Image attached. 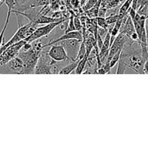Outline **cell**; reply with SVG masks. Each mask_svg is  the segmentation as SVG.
I'll list each match as a JSON object with an SVG mask.
<instances>
[{
	"mask_svg": "<svg viewBox=\"0 0 148 149\" xmlns=\"http://www.w3.org/2000/svg\"><path fill=\"white\" fill-rule=\"evenodd\" d=\"M41 52L35 50L33 47L28 50L20 49L17 57L23 61L24 64V74H34L35 66Z\"/></svg>",
	"mask_w": 148,
	"mask_h": 149,
	"instance_id": "obj_1",
	"label": "cell"
},
{
	"mask_svg": "<svg viewBox=\"0 0 148 149\" xmlns=\"http://www.w3.org/2000/svg\"><path fill=\"white\" fill-rule=\"evenodd\" d=\"M56 61L52 60L49 57L48 52L42 51L38 59L36 65L35 66L34 74H51L52 68L53 65L56 63Z\"/></svg>",
	"mask_w": 148,
	"mask_h": 149,
	"instance_id": "obj_2",
	"label": "cell"
},
{
	"mask_svg": "<svg viewBox=\"0 0 148 149\" xmlns=\"http://www.w3.org/2000/svg\"><path fill=\"white\" fill-rule=\"evenodd\" d=\"M68 18H65L64 19V20H60V21L54 22V23L44 24V26H41V27L36 28V29H35L34 31H33L30 36H28L27 38H26L25 40L26 41V42H30V43H31V42H34V41L37 40V39H41L42 37L48 36L49 33H51V32L53 31L54 29H56L61 23H62L64 20H66V19Z\"/></svg>",
	"mask_w": 148,
	"mask_h": 149,
	"instance_id": "obj_3",
	"label": "cell"
},
{
	"mask_svg": "<svg viewBox=\"0 0 148 149\" xmlns=\"http://www.w3.org/2000/svg\"><path fill=\"white\" fill-rule=\"evenodd\" d=\"M26 43V41L23 39V40L20 41V42L10 45V47L6 48L0 55V65H4L10 60L17 57L20 49Z\"/></svg>",
	"mask_w": 148,
	"mask_h": 149,
	"instance_id": "obj_4",
	"label": "cell"
},
{
	"mask_svg": "<svg viewBox=\"0 0 148 149\" xmlns=\"http://www.w3.org/2000/svg\"><path fill=\"white\" fill-rule=\"evenodd\" d=\"M81 42L82 41L78 40V39H71L60 41L57 44L61 45L65 48L68 57L71 58V61H73L75 59H77V55H78V49H79Z\"/></svg>",
	"mask_w": 148,
	"mask_h": 149,
	"instance_id": "obj_5",
	"label": "cell"
},
{
	"mask_svg": "<svg viewBox=\"0 0 148 149\" xmlns=\"http://www.w3.org/2000/svg\"><path fill=\"white\" fill-rule=\"evenodd\" d=\"M49 57L56 62H62V61H72L68 57L65 48L59 44H54L51 45L50 49L48 51Z\"/></svg>",
	"mask_w": 148,
	"mask_h": 149,
	"instance_id": "obj_6",
	"label": "cell"
},
{
	"mask_svg": "<svg viewBox=\"0 0 148 149\" xmlns=\"http://www.w3.org/2000/svg\"><path fill=\"white\" fill-rule=\"evenodd\" d=\"M4 65L7 68V72L10 74H24V64L23 61L17 56L10 60Z\"/></svg>",
	"mask_w": 148,
	"mask_h": 149,
	"instance_id": "obj_7",
	"label": "cell"
},
{
	"mask_svg": "<svg viewBox=\"0 0 148 149\" xmlns=\"http://www.w3.org/2000/svg\"><path fill=\"white\" fill-rule=\"evenodd\" d=\"M78 39V40H80V41L84 40V36H83L82 31L75 30V31H72L65 32V33H64L63 35H61L60 36L57 38L56 39H54L53 41H50V42L47 44H44V47H46L51 46V45H54V44L55 43H57V42H60V41L66 40V39Z\"/></svg>",
	"mask_w": 148,
	"mask_h": 149,
	"instance_id": "obj_8",
	"label": "cell"
},
{
	"mask_svg": "<svg viewBox=\"0 0 148 149\" xmlns=\"http://www.w3.org/2000/svg\"><path fill=\"white\" fill-rule=\"evenodd\" d=\"M79 59H75V61H71V63H69L68 65H65V66L62 67L59 70V74H71L74 70H75L76 68L77 65H78V62H79Z\"/></svg>",
	"mask_w": 148,
	"mask_h": 149,
	"instance_id": "obj_9",
	"label": "cell"
},
{
	"mask_svg": "<svg viewBox=\"0 0 148 149\" xmlns=\"http://www.w3.org/2000/svg\"><path fill=\"white\" fill-rule=\"evenodd\" d=\"M132 1L133 0H126L123 4L120 6L118 11V15L120 17H124L127 14H129V10L131 7Z\"/></svg>",
	"mask_w": 148,
	"mask_h": 149,
	"instance_id": "obj_10",
	"label": "cell"
},
{
	"mask_svg": "<svg viewBox=\"0 0 148 149\" xmlns=\"http://www.w3.org/2000/svg\"><path fill=\"white\" fill-rule=\"evenodd\" d=\"M87 59H88V56L85 55V56L83 58H81V60L78 62V65H77L76 68L75 70V73L76 74H81L84 73V71H85V67L86 64Z\"/></svg>",
	"mask_w": 148,
	"mask_h": 149,
	"instance_id": "obj_11",
	"label": "cell"
},
{
	"mask_svg": "<svg viewBox=\"0 0 148 149\" xmlns=\"http://www.w3.org/2000/svg\"><path fill=\"white\" fill-rule=\"evenodd\" d=\"M3 3H5L7 8H8V11L7 12L11 13L12 10H15L17 4H18V0H2L0 3V7L1 6V4H3Z\"/></svg>",
	"mask_w": 148,
	"mask_h": 149,
	"instance_id": "obj_12",
	"label": "cell"
},
{
	"mask_svg": "<svg viewBox=\"0 0 148 149\" xmlns=\"http://www.w3.org/2000/svg\"><path fill=\"white\" fill-rule=\"evenodd\" d=\"M10 14H11V13H10V12H7V18H6L5 23H4V27H3L2 30H1V31L0 32V47H1V45H3L2 44H3V42H4V33H5V31H6V29H7V26H8L9 21H10Z\"/></svg>",
	"mask_w": 148,
	"mask_h": 149,
	"instance_id": "obj_13",
	"label": "cell"
},
{
	"mask_svg": "<svg viewBox=\"0 0 148 149\" xmlns=\"http://www.w3.org/2000/svg\"><path fill=\"white\" fill-rule=\"evenodd\" d=\"M95 20L98 27L102 28V29H108L109 25L107 23V20H106L105 17L97 16V17H95Z\"/></svg>",
	"mask_w": 148,
	"mask_h": 149,
	"instance_id": "obj_14",
	"label": "cell"
},
{
	"mask_svg": "<svg viewBox=\"0 0 148 149\" xmlns=\"http://www.w3.org/2000/svg\"><path fill=\"white\" fill-rule=\"evenodd\" d=\"M86 55V45H85V42L83 40L81 42V45H80L79 49H78V55H77V59L81 60V58H84Z\"/></svg>",
	"mask_w": 148,
	"mask_h": 149,
	"instance_id": "obj_15",
	"label": "cell"
},
{
	"mask_svg": "<svg viewBox=\"0 0 148 149\" xmlns=\"http://www.w3.org/2000/svg\"><path fill=\"white\" fill-rule=\"evenodd\" d=\"M99 8L100 7H94L93 8L90 9V10H88L86 11V13L87 14V15L90 17V18H95L98 16V11Z\"/></svg>",
	"mask_w": 148,
	"mask_h": 149,
	"instance_id": "obj_16",
	"label": "cell"
},
{
	"mask_svg": "<svg viewBox=\"0 0 148 149\" xmlns=\"http://www.w3.org/2000/svg\"><path fill=\"white\" fill-rule=\"evenodd\" d=\"M120 53H121V51H119V52H118L117 53L115 54V55L112 57L111 59H110V68H111V69L116 65V64L118 63V62L120 57Z\"/></svg>",
	"mask_w": 148,
	"mask_h": 149,
	"instance_id": "obj_17",
	"label": "cell"
},
{
	"mask_svg": "<svg viewBox=\"0 0 148 149\" xmlns=\"http://www.w3.org/2000/svg\"><path fill=\"white\" fill-rule=\"evenodd\" d=\"M74 17L73 15H71V17L68 18V25H67V28L66 30H65V32H69V31H75V26H74Z\"/></svg>",
	"mask_w": 148,
	"mask_h": 149,
	"instance_id": "obj_18",
	"label": "cell"
},
{
	"mask_svg": "<svg viewBox=\"0 0 148 149\" xmlns=\"http://www.w3.org/2000/svg\"><path fill=\"white\" fill-rule=\"evenodd\" d=\"M97 1H98V0H88L87 2L85 3V5L84 6V11H86V10H90L93 7H97Z\"/></svg>",
	"mask_w": 148,
	"mask_h": 149,
	"instance_id": "obj_19",
	"label": "cell"
},
{
	"mask_svg": "<svg viewBox=\"0 0 148 149\" xmlns=\"http://www.w3.org/2000/svg\"><path fill=\"white\" fill-rule=\"evenodd\" d=\"M119 15L118 14L115 15H107V17H105L106 20H107V23H108V25H113L115 24L116 23V21L118 19Z\"/></svg>",
	"mask_w": 148,
	"mask_h": 149,
	"instance_id": "obj_20",
	"label": "cell"
},
{
	"mask_svg": "<svg viewBox=\"0 0 148 149\" xmlns=\"http://www.w3.org/2000/svg\"><path fill=\"white\" fill-rule=\"evenodd\" d=\"M74 20V26H75V30L77 31H82L83 29V25L81 23V19L78 18V17H75L73 19Z\"/></svg>",
	"mask_w": 148,
	"mask_h": 149,
	"instance_id": "obj_21",
	"label": "cell"
},
{
	"mask_svg": "<svg viewBox=\"0 0 148 149\" xmlns=\"http://www.w3.org/2000/svg\"><path fill=\"white\" fill-rule=\"evenodd\" d=\"M144 71H145V74H148V60L145 61V66H144Z\"/></svg>",
	"mask_w": 148,
	"mask_h": 149,
	"instance_id": "obj_22",
	"label": "cell"
},
{
	"mask_svg": "<svg viewBox=\"0 0 148 149\" xmlns=\"http://www.w3.org/2000/svg\"><path fill=\"white\" fill-rule=\"evenodd\" d=\"M145 29H146V36H147V42L148 45V25L145 26Z\"/></svg>",
	"mask_w": 148,
	"mask_h": 149,
	"instance_id": "obj_23",
	"label": "cell"
},
{
	"mask_svg": "<svg viewBox=\"0 0 148 149\" xmlns=\"http://www.w3.org/2000/svg\"><path fill=\"white\" fill-rule=\"evenodd\" d=\"M145 4H148V0H145Z\"/></svg>",
	"mask_w": 148,
	"mask_h": 149,
	"instance_id": "obj_24",
	"label": "cell"
},
{
	"mask_svg": "<svg viewBox=\"0 0 148 149\" xmlns=\"http://www.w3.org/2000/svg\"><path fill=\"white\" fill-rule=\"evenodd\" d=\"M147 19H148V11H147Z\"/></svg>",
	"mask_w": 148,
	"mask_h": 149,
	"instance_id": "obj_25",
	"label": "cell"
}]
</instances>
